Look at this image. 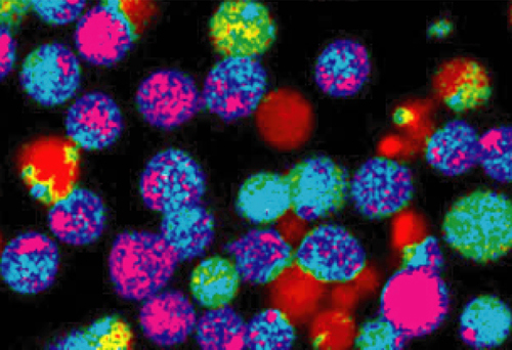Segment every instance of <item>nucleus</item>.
I'll return each instance as SVG.
<instances>
[{
    "instance_id": "obj_1",
    "label": "nucleus",
    "mask_w": 512,
    "mask_h": 350,
    "mask_svg": "<svg viewBox=\"0 0 512 350\" xmlns=\"http://www.w3.org/2000/svg\"><path fill=\"white\" fill-rule=\"evenodd\" d=\"M443 238L459 255L476 264H492L512 248V202L492 190L459 198L442 225Z\"/></svg>"
},
{
    "instance_id": "obj_2",
    "label": "nucleus",
    "mask_w": 512,
    "mask_h": 350,
    "mask_svg": "<svg viewBox=\"0 0 512 350\" xmlns=\"http://www.w3.org/2000/svg\"><path fill=\"white\" fill-rule=\"evenodd\" d=\"M441 273L401 265L382 289L378 316L407 342L433 334L449 314L450 293Z\"/></svg>"
},
{
    "instance_id": "obj_3",
    "label": "nucleus",
    "mask_w": 512,
    "mask_h": 350,
    "mask_svg": "<svg viewBox=\"0 0 512 350\" xmlns=\"http://www.w3.org/2000/svg\"><path fill=\"white\" fill-rule=\"evenodd\" d=\"M180 260L160 234L126 231L116 236L108 258L116 294L127 301H145L173 278Z\"/></svg>"
},
{
    "instance_id": "obj_4",
    "label": "nucleus",
    "mask_w": 512,
    "mask_h": 350,
    "mask_svg": "<svg viewBox=\"0 0 512 350\" xmlns=\"http://www.w3.org/2000/svg\"><path fill=\"white\" fill-rule=\"evenodd\" d=\"M207 179L201 165L186 151L169 148L147 163L140 179L145 206L166 214L201 205Z\"/></svg>"
},
{
    "instance_id": "obj_5",
    "label": "nucleus",
    "mask_w": 512,
    "mask_h": 350,
    "mask_svg": "<svg viewBox=\"0 0 512 350\" xmlns=\"http://www.w3.org/2000/svg\"><path fill=\"white\" fill-rule=\"evenodd\" d=\"M268 73L252 58H224L208 72L201 93L204 108L226 122L258 112L266 97Z\"/></svg>"
},
{
    "instance_id": "obj_6",
    "label": "nucleus",
    "mask_w": 512,
    "mask_h": 350,
    "mask_svg": "<svg viewBox=\"0 0 512 350\" xmlns=\"http://www.w3.org/2000/svg\"><path fill=\"white\" fill-rule=\"evenodd\" d=\"M209 35L213 47L224 58L256 59L273 47L277 25L263 4L229 0L211 17Z\"/></svg>"
},
{
    "instance_id": "obj_7",
    "label": "nucleus",
    "mask_w": 512,
    "mask_h": 350,
    "mask_svg": "<svg viewBox=\"0 0 512 350\" xmlns=\"http://www.w3.org/2000/svg\"><path fill=\"white\" fill-rule=\"evenodd\" d=\"M295 262L304 274L321 283H348L367 265L361 242L346 228L322 225L310 231L295 251Z\"/></svg>"
},
{
    "instance_id": "obj_8",
    "label": "nucleus",
    "mask_w": 512,
    "mask_h": 350,
    "mask_svg": "<svg viewBox=\"0 0 512 350\" xmlns=\"http://www.w3.org/2000/svg\"><path fill=\"white\" fill-rule=\"evenodd\" d=\"M414 192L411 169L382 156L363 163L349 185V195L356 210L371 221L384 220L406 209Z\"/></svg>"
},
{
    "instance_id": "obj_9",
    "label": "nucleus",
    "mask_w": 512,
    "mask_h": 350,
    "mask_svg": "<svg viewBox=\"0 0 512 350\" xmlns=\"http://www.w3.org/2000/svg\"><path fill=\"white\" fill-rule=\"evenodd\" d=\"M139 37L130 14L119 0H106L82 15L74 31L75 48L85 61L111 67L132 51Z\"/></svg>"
},
{
    "instance_id": "obj_10",
    "label": "nucleus",
    "mask_w": 512,
    "mask_h": 350,
    "mask_svg": "<svg viewBox=\"0 0 512 350\" xmlns=\"http://www.w3.org/2000/svg\"><path fill=\"white\" fill-rule=\"evenodd\" d=\"M291 209L305 222H315L343 209L350 181L331 158L316 156L294 165L286 175Z\"/></svg>"
},
{
    "instance_id": "obj_11",
    "label": "nucleus",
    "mask_w": 512,
    "mask_h": 350,
    "mask_svg": "<svg viewBox=\"0 0 512 350\" xmlns=\"http://www.w3.org/2000/svg\"><path fill=\"white\" fill-rule=\"evenodd\" d=\"M136 104L151 126L174 130L193 119L204 108L192 76L177 69L151 73L138 87Z\"/></svg>"
},
{
    "instance_id": "obj_12",
    "label": "nucleus",
    "mask_w": 512,
    "mask_h": 350,
    "mask_svg": "<svg viewBox=\"0 0 512 350\" xmlns=\"http://www.w3.org/2000/svg\"><path fill=\"white\" fill-rule=\"evenodd\" d=\"M80 83L78 58L58 42L45 43L32 51L20 71V84L26 95L48 108L70 101L78 92Z\"/></svg>"
},
{
    "instance_id": "obj_13",
    "label": "nucleus",
    "mask_w": 512,
    "mask_h": 350,
    "mask_svg": "<svg viewBox=\"0 0 512 350\" xmlns=\"http://www.w3.org/2000/svg\"><path fill=\"white\" fill-rule=\"evenodd\" d=\"M60 269L57 243L39 232L23 233L12 239L0 255V276L21 295H37L49 290Z\"/></svg>"
},
{
    "instance_id": "obj_14",
    "label": "nucleus",
    "mask_w": 512,
    "mask_h": 350,
    "mask_svg": "<svg viewBox=\"0 0 512 350\" xmlns=\"http://www.w3.org/2000/svg\"><path fill=\"white\" fill-rule=\"evenodd\" d=\"M225 251L232 256L240 279L253 285L275 282L295 261V251L275 229H254L229 242Z\"/></svg>"
},
{
    "instance_id": "obj_15",
    "label": "nucleus",
    "mask_w": 512,
    "mask_h": 350,
    "mask_svg": "<svg viewBox=\"0 0 512 350\" xmlns=\"http://www.w3.org/2000/svg\"><path fill=\"white\" fill-rule=\"evenodd\" d=\"M124 119L115 100L103 92H91L78 98L65 118L67 138L84 151H102L121 137Z\"/></svg>"
},
{
    "instance_id": "obj_16",
    "label": "nucleus",
    "mask_w": 512,
    "mask_h": 350,
    "mask_svg": "<svg viewBox=\"0 0 512 350\" xmlns=\"http://www.w3.org/2000/svg\"><path fill=\"white\" fill-rule=\"evenodd\" d=\"M371 70L367 48L357 40L340 38L330 42L319 55L314 80L323 94L346 99L363 90Z\"/></svg>"
},
{
    "instance_id": "obj_17",
    "label": "nucleus",
    "mask_w": 512,
    "mask_h": 350,
    "mask_svg": "<svg viewBox=\"0 0 512 350\" xmlns=\"http://www.w3.org/2000/svg\"><path fill=\"white\" fill-rule=\"evenodd\" d=\"M107 209L90 189L74 188L59 198L48 213L50 231L60 242L74 247L89 246L103 236Z\"/></svg>"
},
{
    "instance_id": "obj_18",
    "label": "nucleus",
    "mask_w": 512,
    "mask_h": 350,
    "mask_svg": "<svg viewBox=\"0 0 512 350\" xmlns=\"http://www.w3.org/2000/svg\"><path fill=\"white\" fill-rule=\"evenodd\" d=\"M197 322L193 304L178 290L159 292L149 297L140 311L144 335L161 347L184 343L195 331Z\"/></svg>"
},
{
    "instance_id": "obj_19",
    "label": "nucleus",
    "mask_w": 512,
    "mask_h": 350,
    "mask_svg": "<svg viewBox=\"0 0 512 350\" xmlns=\"http://www.w3.org/2000/svg\"><path fill=\"white\" fill-rule=\"evenodd\" d=\"M434 87L440 100L456 113L481 108L493 95L486 69L477 61L466 58L445 63L434 77Z\"/></svg>"
},
{
    "instance_id": "obj_20",
    "label": "nucleus",
    "mask_w": 512,
    "mask_h": 350,
    "mask_svg": "<svg viewBox=\"0 0 512 350\" xmlns=\"http://www.w3.org/2000/svg\"><path fill=\"white\" fill-rule=\"evenodd\" d=\"M479 138L472 124L461 119L451 120L426 141L424 158L445 177H461L478 165Z\"/></svg>"
},
{
    "instance_id": "obj_21",
    "label": "nucleus",
    "mask_w": 512,
    "mask_h": 350,
    "mask_svg": "<svg viewBox=\"0 0 512 350\" xmlns=\"http://www.w3.org/2000/svg\"><path fill=\"white\" fill-rule=\"evenodd\" d=\"M512 314L509 306L494 295H480L469 301L459 318L462 341L478 350L501 346L509 337Z\"/></svg>"
},
{
    "instance_id": "obj_22",
    "label": "nucleus",
    "mask_w": 512,
    "mask_h": 350,
    "mask_svg": "<svg viewBox=\"0 0 512 350\" xmlns=\"http://www.w3.org/2000/svg\"><path fill=\"white\" fill-rule=\"evenodd\" d=\"M160 235L180 262L194 260L215 240V216L202 205L163 214Z\"/></svg>"
},
{
    "instance_id": "obj_23",
    "label": "nucleus",
    "mask_w": 512,
    "mask_h": 350,
    "mask_svg": "<svg viewBox=\"0 0 512 350\" xmlns=\"http://www.w3.org/2000/svg\"><path fill=\"white\" fill-rule=\"evenodd\" d=\"M238 214L255 225H269L291 209L286 177L273 172L252 174L240 187L236 198Z\"/></svg>"
},
{
    "instance_id": "obj_24",
    "label": "nucleus",
    "mask_w": 512,
    "mask_h": 350,
    "mask_svg": "<svg viewBox=\"0 0 512 350\" xmlns=\"http://www.w3.org/2000/svg\"><path fill=\"white\" fill-rule=\"evenodd\" d=\"M240 280L234 262L222 256H212L202 260L195 268L190 289L203 308L218 309L234 300Z\"/></svg>"
},
{
    "instance_id": "obj_25",
    "label": "nucleus",
    "mask_w": 512,
    "mask_h": 350,
    "mask_svg": "<svg viewBox=\"0 0 512 350\" xmlns=\"http://www.w3.org/2000/svg\"><path fill=\"white\" fill-rule=\"evenodd\" d=\"M196 341L203 350L246 349L247 323L226 305L205 312L196 326Z\"/></svg>"
},
{
    "instance_id": "obj_26",
    "label": "nucleus",
    "mask_w": 512,
    "mask_h": 350,
    "mask_svg": "<svg viewBox=\"0 0 512 350\" xmlns=\"http://www.w3.org/2000/svg\"><path fill=\"white\" fill-rule=\"evenodd\" d=\"M130 327L116 316L104 317L87 328L74 330L47 346L51 350H124L130 347Z\"/></svg>"
},
{
    "instance_id": "obj_27",
    "label": "nucleus",
    "mask_w": 512,
    "mask_h": 350,
    "mask_svg": "<svg viewBox=\"0 0 512 350\" xmlns=\"http://www.w3.org/2000/svg\"><path fill=\"white\" fill-rule=\"evenodd\" d=\"M295 340V329L281 310L268 309L255 315L247 324L248 349L289 350Z\"/></svg>"
},
{
    "instance_id": "obj_28",
    "label": "nucleus",
    "mask_w": 512,
    "mask_h": 350,
    "mask_svg": "<svg viewBox=\"0 0 512 350\" xmlns=\"http://www.w3.org/2000/svg\"><path fill=\"white\" fill-rule=\"evenodd\" d=\"M478 164L490 179L501 184L512 182V127H492L479 138Z\"/></svg>"
},
{
    "instance_id": "obj_29",
    "label": "nucleus",
    "mask_w": 512,
    "mask_h": 350,
    "mask_svg": "<svg viewBox=\"0 0 512 350\" xmlns=\"http://www.w3.org/2000/svg\"><path fill=\"white\" fill-rule=\"evenodd\" d=\"M407 341L380 316L366 322L355 338V346L362 350H401Z\"/></svg>"
},
{
    "instance_id": "obj_30",
    "label": "nucleus",
    "mask_w": 512,
    "mask_h": 350,
    "mask_svg": "<svg viewBox=\"0 0 512 350\" xmlns=\"http://www.w3.org/2000/svg\"><path fill=\"white\" fill-rule=\"evenodd\" d=\"M31 10L52 26H65L75 22L87 2L84 0H31Z\"/></svg>"
},
{
    "instance_id": "obj_31",
    "label": "nucleus",
    "mask_w": 512,
    "mask_h": 350,
    "mask_svg": "<svg viewBox=\"0 0 512 350\" xmlns=\"http://www.w3.org/2000/svg\"><path fill=\"white\" fill-rule=\"evenodd\" d=\"M402 265L442 272L445 256L437 238L430 236L403 249Z\"/></svg>"
},
{
    "instance_id": "obj_32",
    "label": "nucleus",
    "mask_w": 512,
    "mask_h": 350,
    "mask_svg": "<svg viewBox=\"0 0 512 350\" xmlns=\"http://www.w3.org/2000/svg\"><path fill=\"white\" fill-rule=\"evenodd\" d=\"M14 27L0 23V77L4 81L13 71L17 61V42Z\"/></svg>"
}]
</instances>
